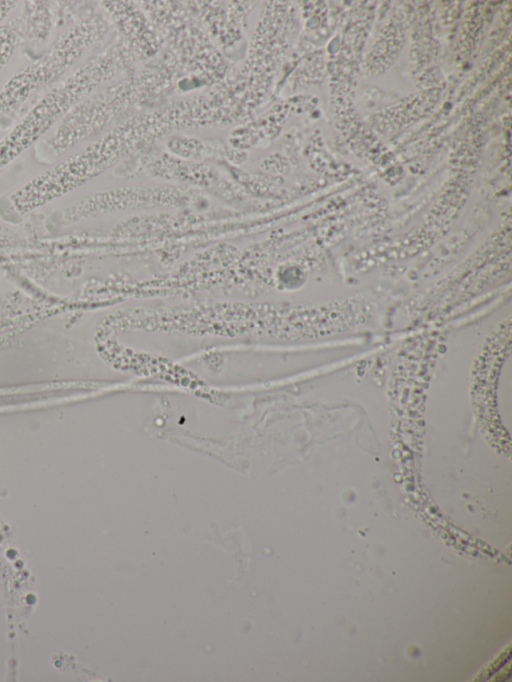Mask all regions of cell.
I'll return each instance as SVG.
<instances>
[{"mask_svg": "<svg viewBox=\"0 0 512 682\" xmlns=\"http://www.w3.org/2000/svg\"><path fill=\"white\" fill-rule=\"evenodd\" d=\"M106 69L104 59L91 60L45 93L0 139V169L52 131L97 86Z\"/></svg>", "mask_w": 512, "mask_h": 682, "instance_id": "cell-1", "label": "cell"}, {"mask_svg": "<svg viewBox=\"0 0 512 682\" xmlns=\"http://www.w3.org/2000/svg\"><path fill=\"white\" fill-rule=\"evenodd\" d=\"M96 19H86L67 29L36 61L13 74L0 90V129L10 126L23 105L38 91L53 84L78 61L94 41Z\"/></svg>", "mask_w": 512, "mask_h": 682, "instance_id": "cell-2", "label": "cell"}, {"mask_svg": "<svg viewBox=\"0 0 512 682\" xmlns=\"http://www.w3.org/2000/svg\"><path fill=\"white\" fill-rule=\"evenodd\" d=\"M16 1H0V23L15 8Z\"/></svg>", "mask_w": 512, "mask_h": 682, "instance_id": "cell-4", "label": "cell"}, {"mask_svg": "<svg viewBox=\"0 0 512 682\" xmlns=\"http://www.w3.org/2000/svg\"><path fill=\"white\" fill-rule=\"evenodd\" d=\"M28 28V21L22 15L13 17L0 26V72L24 41Z\"/></svg>", "mask_w": 512, "mask_h": 682, "instance_id": "cell-3", "label": "cell"}]
</instances>
